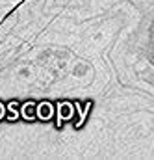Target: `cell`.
Instances as JSON below:
<instances>
[{"instance_id": "1", "label": "cell", "mask_w": 154, "mask_h": 160, "mask_svg": "<svg viewBox=\"0 0 154 160\" xmlns=\"http://www.w3.org/2000/svg\"><path fill=\"white\" fill-rule=\"evenodd\" d=\"M73 104L71 102H60L58 104V127H61L65 121H69L73 118Z\"/></svg>"}, {"instance_id": "2", "label": "cell", "mask_w": 154, "mask_h": 160, "mask_svg": "<svg viewBox=\"0 0 154 160\" xmlns=\"http://www.w3.org/2000/svg\"><path fill=\"white\" fill-rule=\"evenodd\" d=\"M54 116V108L50 102H41L36 104V118H39L41 121H50Z\"/></svg>"}, {"instance_id": "3", "label": "cell", "mask_w": 154, "mask_h": 160, "mask_svg": "<svg viewBox=\"0 0 154 160\" xmlns=\"http://www.w3.org/2000/svg\"><path fill=\"white\" fill-rule=\"evenodd\" d=\"M21 116H22V119H26V121L37 119V118H36V102H34V101L24 102L22 108H21Z\"/></svg>"}, {"instance_id": "4", "label": "cell", "mask_w": 154, "mask_h": 160, "mask_svg": "<svg viewBox=\"0 0 154 160\" xmlns=\"http://www.w3.org/2000/svg\"><path fill=\"white\" fill-rule=\"evenodd\" d=\"M6 116H7V119H9V121H17L19 118H21V112H19V102H17V101H11V102L7 104Z\"/></svg>"}, {"instance_id": "5", "label": "cell", "mask_w": 154, "mask_h": 160, "mask_svg": "<svg viewBox=\"0 0 154 160\" xmlns=\"http://www.w3.org/2000/svg\"><path fill=\"white\" fill-rule=\"evenodd\" d=\"M4 116H6V106H4V104L0 102V119H2Z\"/></svg>"}]
</instances>
